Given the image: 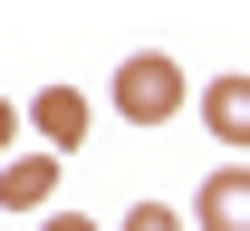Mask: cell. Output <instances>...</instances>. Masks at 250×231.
I'll list each match as a JSON object with an SVG mask.
<instances>
[{
  "instance_id": "1",
  "label": "cell",
  "mask_w": 250,
  "mask_h": 231,
  "mask_svg": "<svg viewBox=\"0 0 250 231\" xmlns=\"http://www.w3.org/2000/svg\"><path fill=\"white\" fill-rule=\"evenodd\" d=\"M173 106H183V67L164 58V48H135V58L116 67V116L125 126H164Z\"/></svg>"
},
{
  "instance_id": "2",
  "label": "cell",
  "mask_w": 250,
  "mask_h": 231,
  "mask_svg": "<svg viewBox=\"0 0 250 231\" xmlns=\"http://www.w3.org/2000/svg\"><path fill=\"white\" fill-rule=\"evenodd\" d=\"M192 231H250V164L202 173V193H192Z\"/></svg>"
},
{
  "instance_id": "3",
  "label": "cell",
  "mask_w": 250,
  "mask_h": 231,
  "mask_svg": "<svg viewBox=\"0 0 250 231\" xmlns=\"http://www.w3.org/2000/svg\"><path fill=\"white\" fill-rule=\"evenodd\" d=\"M202 126L221 154H250V77H212L202 87Z\"/></svg>"
},
{
  "instance_id": "4",
  "label": "cell",
  "mask_w": 250,
  "mask_h": 231,
  "mask_svg": "<svg viewBox=\"0 0 250 231\" xmlns=\"http://www.w3.org/2000/svg\"><path fill=\"white\" fill-rule=\"evenodd\" d=\"M58 193V154H10L0 164V212H48Z\"/></svg>"
},
{
  "instance_id": "5",
  "label": "cell",
  "mask_w": 250,
  "mask_h": 231,
  "mask_svg": "<svg viewBox=\"0 0 250 231\" xmlns=\"http://www.w3.org/2000/svg\"><path fill=\"white\" fill-rule=\"evenodd\" d=\"M29 126L48 135L58 154H77V145H87V97H77V87H39V97H29Z\"/></svg>"
},
{
  "instance_id": "6",
  "label": "cell",
  "mask_w": 250,
  "mask_h": 231,
  "mask_svg": "<svg viewBox=\"0 0 250 231\" xmlns=\"http://www.w3.org/2000/svg\"><path fill=\"white\" fill-rule=\"evenodd\" d=\"M116 231H192V222H173V202H135Z\"/></svg>"
},
{
  "instance_id": "7",
  "label": "cell",
  "mask_w": 250,
  "mask_h": 231,
  "mask_svg": "<svg viewBox=\"0 0 250 231\" xmlns=\"http://www.w3.org/2000/svg\"><path fill=\"white\" fill-rule=\"evenodd\" d=\"M10 145H20V106L0 97V164H10Z\"/></svg>"
},
{
  "instance_id": "8",
  "label": "cell",
  "mask_w": 250,
  "mask_h": 231,
  "mask_svg": "<svg viewBox=\"0 0 250 231\" xmlns=\"http://www.w3.org/2000/svg\"><path fill=\"white\" fill-rule=\"evenodd\" d=\"M39 231H96V222H87V212H48Z\"/></svg>"
}]
</instances>
